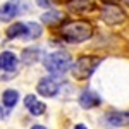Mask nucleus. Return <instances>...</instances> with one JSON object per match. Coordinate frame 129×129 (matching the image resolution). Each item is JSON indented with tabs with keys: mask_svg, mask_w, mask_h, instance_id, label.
Instances as JSON below:
<instances>
[{
	"mask_svg": "<svg viewBox=\"0 0 129 129\" xmlns=\"http://www.w3.org/2000/svg\"><path fill=\"white\" fill-rule=\"evenodd\" d=\"M43 66H45V69L48 71L50 74H57L59 76V74H64V72H67L71 69L72 59H71V55L67 52L60 50V52H53V53L45 55Z\"/></svg>",
	"mask_w": 129,
	"mask_h": 129,
	"instance_id": "2",
	"label": "nucleus"
},
{
	"mask_svg": "<svg viewBox=\"0 0 129 129\" xmlns=\"http://www.w3.org/2000/svg\"><path fill=\"white\" fill-rule=\"evenodd\" d=\"M24 105H26V109L29 110L31 115H41V114H45V110H47V105H45L43 102H38L35 95H28V96L24 98Z\"/></svg>",
	"mask_w": 129,
	"mask_h": 129,
	"instance_id": "10",
	"label": "nucleus"
},
{
	"mask_svg": "<svg viewBox=\"0 0 129 129\" xmlns=\"http://www.w3.org/2000/svg\"><path fill=\"white\" fill-rule=\"evenodd\" d=\"M36 91H38V95L47 96V98L55 96V95H57V91H59V83L53 79V78H43V79L38 83Z\"/></svg>",
	"mask_w": 129,
	"mask_h": 129,
	"instance_id": "7",
	"label": "nucleus"
},
{
	"mask_svg": "<svg viewBox=\"0 0 129 129\" xmlns=\"http://www.w3.org/2000/svg\"><path fill=\"white\" fill-rule=\"evenodd\" d=\"M102 19L105 21L107 24L110 26H114V24H120L122 21L126 19V14H124V10L119 9L117 5H105L103 9H102Z\"/></svg>",
	"mask_w": 129,
	"mask_h": 129,
	"instance_id": "6",
	"label": "nucleus"
},
{
	"mask_svg": "<svg viewBox=\"0 0 129 129\" xmlns=\"http://www.w3.org/2000/svg\"><path fill=\"white\" fill-rule=\"evenodd\" d=\"M19 59L12 52H2L0 53V81L14 79L19 72Z\"/></svg>",
	"mask_w": 129,
	"mask_h": 129,
	"instance_id": "4",
	"label": "nucleus"
},
{
	"mask_svg": "<svg viewBox=\"0 0 129 129\" xmlns=\"http://www.w3.org/2000/svg\"><path fill=\"white\" fill-rule=\"evenodd\" d=\"M74 129H88V127H86L84 124H78V126H76V127H74Z\"/></svg>",
	"mask_w": 129,
	"mask_h": 129,
	"instance_id": "18",
	"label": "nucleus"
},
{
	"mask_svg": "<svg viewBox=\"0 0 129 129\" xmlns=\"http://www.w3.org/2000/svg\"><path fill=\"white\" fill-rule=\"evenodd\" d=\"M79 103H81L83 109H93V107H98L100 103H102V98H100V95L96 91L84 89L79 96Z\"/></svg>",
	"mask_w": 129,
	"mask_h": 129,
	"instance_id": "9",
	"label": "nucleus"
},
{
	"mask_svg": "<svg viewBox=\"0 0 129 129\" xmlns=\"http://www.w3.org/2000/svg\"><path fill=\"white\" fill-rule=\"evenodd\" d=\"M60 36L67 43H83L93 36V26L88 21H72L60 28Z\"/></svg>",
	"mask_w": 129,
	"mask_h": 129,
	"instance_id": "1",
	"label": "nucleus"
},
{
	"mask_svg": "<svg viewBox=\"0 0 129 129\" xmlns=\"http://www.w3.org/2000/svg\"><path fill=\"white\" fill-rule=\"evenodd\" d=\"M7 38L9 40H14V38H22L26 35V22H14L10 24L7 31H5Z\"/></svg>",
	"mask_w": 129,
	"mask_h": 129,
	"instance_id": "12",
	"label": "nucleus"
},
{
	"mask_svg": "<svg viewBox=\"0 0 129 129\" xmlns=\"http://www.w3.org/2000/svg\"><path fill=\"white\" fill-rule=\"evenodd\" d=\"M53 4H55V0H36V5H40V7H45V9H50Z\"/></svg>",
	"mask_w": 129,
	"mask_h": 129,
	"instance_id": "17",
	"label": "nucleus"
},
{
	"mask_svg": "<svg viewBox=\"0 0 129 129\" xmlns=\"http://www.w3.org/2000/svg\"><path fill=\"white\" fill-rule=\"evenodd\" d=\"M31 10V5L26 0H9L0 7V21L2 22H9L16 16L21 14H28Z\"/></svg>",
	"mask_w": 129,
	"mask_h": 129,
	"instance_id": "5",
	"label": "nucleus"
},
{
	"mask_svg": "<svg viewBox=\"0 0 129 129\" xmlns=\"http://www.w3.org/2000/svg\"><path fill=\"white\" fill-rule=\"evenodd\" d=\"M41 57V50L40 48H35V47H31V48H26L22 50V55H21V60H22V64H36V60Z\"/></svg>",
	"mask_w": 129,
	"mask_h": 129,
	"instance_id": "13",
	"label": "nucleus"
},
{
	"mask_svg": "<svg viewBox=\"0 0 129 129\" xmlns=\"http://www.w3.org/2000/svg\"><path fill=\"white\" fill-rule=\"evenodd\" d=\"M105 2H115V0H105Z\"/></svg>",
	"mask_w": 129,
	"mask_h": 129,
	"instance_id": "21",
	"label": "nucleus"
},
{
	"mask_svg": "<svg viewBox=\"0 0 129 129\" xmlns=\"http://www.w3.org/2000/svg\"><path fill=\"white\" fill-rule=\"evenodd\" d=\"M67 9L71 12L83 14V12H89V10L95 9V2L93 0H69L67 2Z\"/></svg>",
	"mask_w": 129,
	"mask_h": 129,
	"instance_id": "11",
	"label": "nucleus"
},
{
	"mask_svg": "<svg viewBox=\"0 0 129 129\" xmlns=\"http://www.w3.org/2000/svg\"><path fill=\"white\" fill-rule=\"evenodd\" d=\"M124 4H126V5H127V7H129V0H124Z\"/></svg>",
	"mask_w": 129,
	"mask_h": 129,
	"instance_id": "20",
	"label": "nucleus"
},
{
	"mask_svg": "<svg viewBox=\"0 0 129 129\" xmlns=\"http://www.w3.org/2000/svg\"><path fill=\"white\" fill-rule=\"evenodd\" d=\"M102 64V57H95V55H84V57H79L76 60L71 69H72V74L76 79H88L91 78V74L98 69V66Z\"/></svg>",
	"mask_w": 129,
	"mask_h": 129,
	"instance_id": "3",
	"label": "nucleus"
},
{
	"mask_svg": "<svg viewBox=\"0 0 129 129\" xmlns=\"http://www.w3.org/2000/svg\"><path fill=\"white\" fill-rule=\"evenodd\" d=\"M17 100H19V93H17L16 89H7V91H4V95H2V105L12 109V107L17 103Z\"/></svg>",
	"mask_w": 129,
	"mask_h": 129,
	"instance_id": "16",
	"label": "nucleus"
},
{
	"mask_svg": "<svg viewBox=\"0 0 129 129\" xmlns=\"http://www.w3.org/2000/svg\"><path fill=\"white\" fill-rule=\"evenodd\" d=\"M41 33H43V29H41V26L38 22L28 21L26 22V35L22 36V40H35V38L41 36Z\"/></svg>",
	"mask_w": 129,
	"mask_h": 129,
	"instance_id": "14",
	"label": "nucleus"
},
{
	"mask_svg": "<svg viewBox=\"0 0 129 129\" xmlns=\"http://www.w3.org/2000/svg\"><path fill=\"white\" fill-rule=\"evenodd\" d=\"M107 124L112 126V127H126L129 126V110H124V112H110L107 114Z\"/></svg>",
	"mask_w": 129,
	"mask_h": 129,
	"instance_id": "8",
	"label": "nucleus"
},
{
	"mask_svg": "<svg viewBox=\"0 0 129 129\" xmlns=\"http://www.w3.org/2000/svg\"><path fill=\"white\" fill-rule=\"evenodd\" d=\"M31 129H47V127H45V126H33Z\"/></svg>",
	"mask_w": 129,
	"mask_h": 129,
	"instance_id": "19",
	"label": "nucleus"
},
{
	"mask_svg": "<svg viewBox=\"0 0 129 129\" xmlns=\"http://www.w3.org/2000/svg\"><path fill=\"white\" fill-rule=\"evenodd\" d=\"M62 19H64V14L60 10H53V9H50L48 12H45L41 16V22H45V24H57Z\"/></svg>",
	"mask_w": 129,
	"mask_h": 129,
	"instance_id": "15",
	"label": "nucleus"
}]
</instances>
